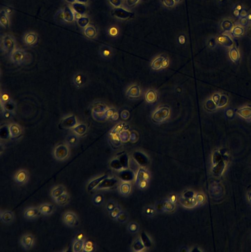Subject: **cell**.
<instances>
[{"mask_svg": "<svg viewBox=\"0 0 251 252\" xmlns=\"http://www.w3.org/2000/svg\"><path fill=\"white\" fill-rule=\"evenodd\" d=\"M70 147L65 144H58L54 148L53 155L56 160L63 161L67 160L70 156Z\"/></svg>", "mask_w": 251, "mask_h": 252, "instance_id": "6da1fadb", "label": "cell"}, {"mask_svg": "<svg viewBox=\"0 0 251 252\" xmlns=\"http://www.w3.org/2000/svg\"><path fill=\"white\" fill-rule=\"evenodd\" d=\"M28 57L27 52L21 49H15L10 54L11 61L17 65L25 64L27 61Z\"/></svg>", "mask_w": 251, "mask_h": 252, "instance_id": "7a4b0ae2", "label": "cell"}, {"mask_svg": "<svg viewBox=\"0 0 251 252\" xmlns=\"http://www.w3.org/2000/svg\"><path fill=\"white\" fill-rule=\"evenodd\" d=\"M20 245L23 249L25 251H30L35 246L36 239L35 236L30 233L24 234L20 238Z\"/></svg>", "mask_w": 251, "mask_h": 252, "instance_id": "3957f363", "label": "cell"}, {"mask_svg": "<svg viewBox=\"0 0 251 252\" xmlns=\"http://www.w3.org/2000/svg\"><path fill=\"white\" fill-rule=\"evenodd\" d=\"M62 221L69 228H74L79 224V218L76 213L72 211L64 212L62 216Z\"/></svg>", "mask_w": 251, "mask_h": 252, "instance_id": "277c9868", "label": "cell"}, {"mask_svg": "<svg viewBox=\"0 0 251 252\" xmlns=\"http://www.w3.org/2000/svg\"><path fill=\"white\" fill-rule=\"evenodd\" d=\"M72 82L78 89H82L88 84V76L82 72H75L72 76Z\"/></svg>", "mask_w": 251, "mask_h": 252, "instance_id": "5b68a950", "label": "cell"}, {"mask_svg": "<svg viewBox=\"0 0 251 252\" xmlns=\"http://www.w3.org/2000/svg\"><path fill=\"white\" fill-rule=\"evenodd\" d=\"M2 48L5 52L11 54L15 49V41L11 35H7L2 40Z\"/></svg>", "mask_w": 251, "mask_h": 252, "instance_id": "8992f818", "label": "cell"}, {"mask_svg": "<svg viewBox=\"0 0 251 252\" xmlns=\"http://www.w3.org/2000/svg\"><path fill=\"white\" fill-rule=\"evenodd\" d=\"M29 179V172L25 169L18 170L14 176L15 182L19 186L25 185L28 183Z\"/></svg>", "mask_w": 251, "mask_h": 252, "instance_id": "52a82bcc", "label": "cell"}, {"mask_svg": "<svg viewBox=\"0 0 251 252\" xmlns=\"http://www.w3.org/2000/svg\"><path fill=\"white\" fill-rule=\"evenodd\" d=\"M41 215L39 207H28L23 212L24 218L28 220H35L39 217Z\"/></svg>", "mask_w": 251, "mask_h": 252, "instance_id": "ba28073f", "label": "cell"}, {"mask_svg": "<svg viewBox=\"0 0 251 252\" xmlns=\"http://www.w3.org/2000/svg\"><path fill=\"white\" fill-rule=\"evenodd\" d=\"M15 216L12 211L9 210H1L0 212V220L2 223L6 225L11 224L14 221Z\"/></svg>", "mask_w": 251, "mask_h": 252, "instance_id": "9c48e42d", "label": "cell"}, {"mask_svg": "<svg viewBox=\"0 0 251 252\" xmlns=\"http://www.w3.org/2000/svg\"><path fill=\"white\" fill-rule=\"evenodd\" d=\"M99 53L101 57L106 60H110L114 56V50L111 47L106 45L101 46Z\"/></svg>", "mask_w": 251, "mask_h": 252, "instance_id": "30bf717a", "label": "cell"}, {"mask_svg": "<svg viewBox=\"0 0 251 252\" xmlns=\"http://www.w3.org/2000/svg\"><path fill=\"white\" fill-rule=\"evenodd\" d=\"M118 182V180L115 178L107 177L100 183L96 190L106 189L114 187Z\"/></svg>", "mask_w": 251, "mask_h": 252, "instance_id": "8fae6325", "label": "cell"}, {"mask_svg": "<svg viewBox=\"0 0 251 252\" xmlns=\"http://www.w3.org/2000/svg\"><path fill=\"white\" fill-rule=\"evenodd\" d=\"M77 125V119L74 115L65 118L61 123V125L64 129L74 128Z\"/></svg>", "mask_w": 251, "mask_h": 252, "instance_id": "7c38bea8", "label": "cell"}, {"mask_svg": "<svg viewBox=\"0 0 251 252\" xmlns=\"http://www.w3.org/2000/svg\"><path fill=\"white\" fill-rule=\"evenodd\" d=\"M107 177V175H102L101 176H99L97 177L94 178L93 179L90 180L88 182L86 186V190L89 192H91L96 189V187L99 185L100 183L104 179Z\"/></svg>", "mask_w": 251, "mask_h": 252, "instance_id": "4fadbf2b", "label": "cell"}, {"mask_svg": "<svg viewBox=\"0 0 251 252\" xmlns=\"http://www.w3.org/2000/svg\"><path fill=\"white\" fill-rule=\"evenodd\" d=\"M38 207L41 215L44 216H49L52 215L55 210L54 206L50 203H42Z\"/></svg>", "mask_w": 251, "mask_h": 252, "instance_id": "5bb4252c", "label": "cell"}, {"mask_svg": "<svg viewBox=\"0 0 251 252\" xmlns=\"http://www.w3.org/2000/svg\"><path fill=\"white\" fill-rule=\"evenodd\" d=\"M79 141L80 136L75 133H70L65 138V143L71 147H74L78 145Z\"/></svg>", "mask_w": 251, "mask_h": 252, "instance_id": "9a60e30c", "label": "cell"}, {"mask_svg": "<svg viewBox=\"0 0 251 252\" xmlns=\"http://www.w3.org/2000/svg\"><path fill=\"white\" fill-rule=\"evenodd\" d=\"M67 192V189L63 185H58L55 186L51 189L50 192L51 197L55 199L58 196L63 195V193Z\"/></svg>", "mask_w": 251, "mask_h": 252, "instance_id": "2e32d148", "label": "cell"}, {"mask_svg": "<svg viewBox=\"0 0 251 252\" xmlns=\"http://www.w3.org/2000/svg\"><path fill=\"white\" fill-rule=\"evenodd\" d=\"M10 136L12 139L18 138L22 133V129L20 126L17 124H11L9 127Z\"/></svg>", "mask_w": 251, "mask_h": 252, "instance_id": "e0dca14e", "label": "cell"}, {"mask_svg": "<svg viewBox=\"0 0 251 252\" xmlns=\"http://www.w3.org/2000/svg\"><path fill=\"white\" fill-rule=\"evenodd\" d=\"M56 203L58 206H66L69 203L71 200V196L67 192L63 193V195L58 196L57 198L54 199Z\"/></svg>", "mask_w": 251, "mask_h": 252, "instance_id": "ac0fdd59", "label": "cell"}, {"mask_svg": "<svg viewBox=\"0 0 251 252\" xmlns=\"http://www.w3.org/2000/svg\"><path fill=\"white\" fill-rule=\"evenodd\" d=\"M85 239H75L72 245V251L74 252H82Z\"/></svg>", "mask_w": 251, "mask_h": 252, "instance_id": "d6986e66", "label": "cell"}, {"mask_svg": "<svg viewBox=\"0 0 251 252\" xmlns=\"http://www.w3.org/2000/svg\"><path fill=\"white\" fill-rule=\"evenodd\" d=\"M63 17L64 20L67 22H71L73 21L74 19V15L71 9L69 7L67 6L65 7L63 12Z\"/></svg>", "mask_w": 251, "mask_h": 252, "instance_id": "ffe728a7", "label": "cell"}, {"mask_svg": "<svg viewBox=\"0 0 251 252\" xmlns=\"http://www.w3.org/2000/svg\"><path fill=\"white\" fill-rule=\"evenodd\" d=\"M1 107L2 109L9 111L12 113H14L16 109V104L12 100L7 103H5L4 104H1Z\"/></svg>", "mask_w": 251, "mask_h": 252, "instance_id": "44dd1931", "label": "cell"}, {"mask_svg": "<svg viewBox=\"0 0 251 252\" xmlns=\"http://www.w3.org/2000/svg\"><path fill=\"white\" fill-rule=\"evenodd\" d=\"M73 131L74 133L78 135L79 136H83L86 133L87 127L85 124H77L73 128Z\"/></svg>", "mask_w": 251, "mask_h": 252, "instance_id": "7402d4cb", "label": "cell"}, {"mask_svg": "<svg viewBox=\"0 0 251 252\" xmlns=\"http://www.w3.org/2000/svg\"><path fill=\"white\" fill-rule=\"evenodd\" d=\"M120 177L124 181H129L133 180L134 178V174L131 171L129 170H125L122 171L119 175Z\"/></svg>", "mask_w": 251, "mask_h": 252, "instance_id": "603a6c76", "label": "cell"}, {"mask_svg": "<svg viewBox=\"0 0 251 252\" xmlns=\"http://www.w3.org/2000/svg\"><path fill=\"white\" fill-rule=\"evenodd\" d=\"M72 8L74 11L80 15H84L86 12V5L82 3H73Z\"/></svg>", "mask_w": 251, "mask_h": 252, "instance_id": "cb8c5ba5", "label": "cell"}, {"mask_svg": "<svg viewBox=\"0 0 251 252\" xmlns=\"http://www.w3.org/2000/svg\"><path fill=\"white\" fill-rule=\"evenodd\" d=\"M164 58L165 57L163 56H159L154 59L152 62V68L155 70H158L162 68V63Z\"/></svg>", "mask_w": 251, "mask_h": 252, "instance_id": "d4e9b609", "label": "cell"}, {"mask_svg": "<svg viewBox=\"0 0 251 252\" xmlns=\"http://www.w3.org/2000/svg\"><path fill=\"white\" fill-rule=\"evenodd\" d=\"M37 39V36L35 33H29L26 36L24 40L27 45L32 46L35 44Z\"/></svg>", "mask_w": 251, "mask_h": 252, "instance_id": "484cf974", "label": "cell"}, {"mask_svg": "<svg viewBox=\"0 0 251 252\" xmlns=\"http://www.w3.org/2000/svg\"><path fill=\"white\" fill-rule=\"evenodd\" d=\"M149 176L148 174L143 169H141L140 171H139L138 175H137V178H136V181L137 182L139 183H145L146 184V181L145 180L148 179Z\"/></svg>", "mask_w": 251, "mask_h": 252, "instance_id": "4316f807", "label": "cell"}, {"mask_svg": "<svg viewBox=\"0 0 251 252\" xmlns=\"http://www.w3.org/2000/svg\"><path fill=\"white\" fill-rule=\"evenodd\" d=\"M157 99V95L155 92L152 90H149L146 94V99L148 103H152L155 101Z\"/></svg>", "mask_w": 251, "mask_h": 252, "instance_id": "83f0119b", "label": "cell"}, {"mask_svg": "<svg viewBox=\"0 0 251 252\" xmlns=\"http://www.w3.org/2000/svg\"><path fill=\"white\" fill-rule=\"evenodd\" d=\"M95 245L93 242L89 240H85L82 252H91L94 251Z\"/></svg>", "mask_w": 251, "mask_h": 252, "instance_id": "f1b7e54d", "label": "cell"}, {"mask_svg": "<svg viewBox=\"0 0 251 252\" xmlns=\"http://www.w3.org/2000/svg\"><path fill=\"white\" fill-rule=\"evenodd\" d=\"M103 196L100 193L96 194L92 198V202L94 204V206H101L103 202Z\"/></svg>", "mask_w": 251, "mask_h": 252, "instance_id": "f546056e", "label": "cell"}, {"mask_svg": "<svg viewBox=\"0 0 251 252\" xmlns=\"http://www.w3.org/2000/svg\"><path fill=\"white\" fill-rule=\"evenodd\" d=\"M134 159L139 163V164L141 165H145L148 163V159L142 154L135 153Z\"/></svg>", "mask_w": 251, "mask_h": 252, "instance_id": "4dcf8cb0", "label": "cell"}, {"mask_svg": "<svg viewBox=\"0 0 251 252\" xmlns=\"http://www.w3.org/2000/svg\"><path fill=\"white\" fill-rule=\"evenodd\" d=\"M0 21L2 25L6 28H8L9 26L8 18L7 16V13L5 11H2L1 12V16H0Z\"/></svg>", "mask_w": 251, "mask_h": 252, "instance_id": "1f68e13d", "label": "cell"}, {"mask_svg": "<svg viewBox=\"0 0 251 252\" xmlns=\"http://www.w3.org/2000/svg\"><path fill=\"white\" fill-rule=\"evenodd\" d=\"M238 113L240 115L246 118H249L251 117V108L250 107H246L243 108L237 111Z\"/></svg>", "mask_w": 251, "mask_h": 252, "instance_id": "d6a6232c", "label": "cell"}, {"mask_svg": "<svg viewBox=\"0 0 251 252\" xmlns=\"http://www.w3.org/2000/svg\"><path fill=\"white\" fill-rule=\"evenodd\" d=\"M85 34L87 37L93 39L96 36V31L93 27L89 26L86 27L85 30Z\"/></svg>", "mask_w": 251, "mask_h": 252, "instance_id": "836d02e7", "label": "cell"}, {"mask_svg": "<svg viewBox=\"0 0 251 252\" xmlns=\"http://www.w3.org/2000/svg\"><path fill=\"white\" fill-rule=\"evenodd\" d=\"M0 99H1V104H4L5 103H7L11 100L9 94L7 92H2L1 93Z\"/></svg>", "mask_w": 251, "mask_h": 252, "instance_id": "e575fe53", "label": "cell"}, {"mask_svg": "<svg viewBox=\"0 0 251 252\" xmlns=\"http://www.w3.org/2000/svg\"><path fill=\"white\" fill-rule=\"evenodd\" d=\"M106 110V108H105V107L101 104H96L93 107V112L94 113H102L103 112H105Z\"/></svg>", "mask_w": 251, "mask_h": 252, "instance_id": "d590c367", "label": "cell"}, {"mask_svg": "<svg viewBox=\"0 0 251 252\" xmlns=\"http://www.w3.org/2000/svg\"><path fill=\"white\" fill-rule=\"evenodd\" d=\"M89 23V19L85 17H81L78 20V23L80 27L85 28Z\"/></svg>", "mask_w": 251, "mask_h": 252, "instance_id": "8d00e7d4", "label": "cell"}, {"mask_svg": "<svg viewBox=\"0 0 251 252\" xmlns=\"http://www.w3.org/2000/svg\"><path fill=\"white\" fill-rule=\"evenodd\" d=\"M141 238H142V240L143 245L146 247H149L150 246L151 242H150V240L148 238V236L145 233H142V235H141Z\"/></svg>", "mask_w": 251, "mask_h": 252, "instance_id": "74e56055", "label": "cell"}, {"mask_svg": "<svg viewBox=\"0 0 251 252\" xmlns=\"http://www.w3.org/2000/svg\"><path fill=\"white\" fill-rule=\"evenodd\" d=\"M224 163L223 162H220V163H218L217 165H216L214 168V171H215V173H216L217 174H220L222 172V171L224 170Z\"/></svg>", "mask_w": 251, "mask_h": 252, "instance_id": "f35d334b", "label": "cell"}, {"mask_svg": "<svg viewBox=\"0 0 251 252\" xmlns=\"http://www.w3.org/2000/svg\"><path fill=\"white\" fill-rule=\"evenodd\" d=\"M111 166L113 167V168H114L115 169H116V170L121 169V167H122L120 160H113L111 162Z\"/></svg>", "mask_w": 251, "mask_h": 252, "instance_id": "ab89813d", "label": "cell"}, {"mask_svg": "<svg viewBox=\"0 0 251 252\" xmlns=\"http://www.w3.org/2000/svg\"><path fill=\"white\" fill-rule=\"evenodd\" d=\"M121 192L124 194L128 193L130 191V186L129 185L127 184H122V186L121 187Z\"/></svg>", "mask_w": 251, "mask_h": 252, "instance_id": "60d3db41", "label": "cell"}, {"mask_svg": "<svg viewBox=\"0 0 251 252\" xmlns=\"http://www.w3.org/2000/svg\"><path fill=\"white\" fill-rule=\"evenodd\" d=\"M120 160V162L121 163L122 167H127L128 166V157L126 155H122L121 157V159Z\"/></svg>", "mask_w": 251, "mask_h": 252, "instance_id": "b9f144b4", "label": "cell"}, {"mask_svg": "<svg viewBox=\"0 0 251 252\" xmlns=\"http://www.w3.org/2000/svg\"><path fill=\"white\" fill-rule=\"evenodd\" d=\"M109 33L111 36H117L118 34V29L116 27H111L109 29Z\"/></svg>", "mask_w": 251, "mask_h": 252, "instance_id": "7bdbcfd3", "label": "cell"}, {"mask_svg": "<svg viewBox=\"0 0 251 252\" xmlns=\"http://www.w3.org/2000/svg\"><path fill=\"white\" fill-rule=\"evenodd\" d=\"M143 243H141L140 241H137L136 242L135 244H134V249L136 251H140V250L142 249L143 248Z\"/></svg>", "mask_w": 251, "mask_h": 252, "instance_id": "ee69618b", "label": "cell"}, {"mask_svg": "<svg viewBox=\"0 0 251 252\" xmlns=\"http://www.w3.org/2000/svg\"><path fill=\"white\" fill-rule=\"evenodd\" d=\"M3 115L5 119H9L11 117L12 114L14 113L10 112L9 111L5 110H3Z\"/></svg>", "mask_w": 251, "mask_h": 252, "instance_id": "f6af8a7d", "label": "cell"}, {"mask_svg": "<svg viewBox=\"0 0 251 252\" xmlns=\"http://www.w3.org/2000/svg\"><path fill=\"white\" fill-rule=\"evenodd\" d=\"M106 209L108 211L111 212L113 210L115 209L114 204L113 202H110L108 203L106 206Z\"/></svg>", "mask_w": 251, "mask_h": 252, "instance_id": "bcb514c9", "label": "cell"}, {"mask_svg": "<svg viewBox=\"0 0 251 252\" xmlns=\"http://www.w3.org/2000/svg\"><path fill=\"white\" fill-rule=\"evenodd\" d=\"M169 60L167 57L164 58L162 65V68H166L169 65Z\"/></svg>", "mask_w": 251, "mask_h": 252, "instance_id": "7dc6e473", "label": "cell"}, {"mask_svg": "<svg viewBox=\"0 0 251 252\" xmlns=\"http://www.w3.org/2000/svg\"><path fill=\"white\" fill-rule=\"evenodd\" d=\"M113 111L112 110H107L104 112L105 117L108 118L112 117V116H113Z\"/></svg>", "mask_w": 251, "mask_h": 252, "instance_id": "c3c4849f", "label": "cell"}, {"mask_svg": "<svg viewBox=\"0 0 251 252\" xmlns=\"http://www.w3.org/2000/svg\"><path fill=\"white\" fill-rule=\"evenodd\" d=\"M83 234H78L77 235V237H76V239H84L83 238Z\"/></svg>", "mask_w": 251, "mask_h": 252, "instance_id": "681fc988", "label": "cell"}, {"mask_svg": "<svg viewBox=\"0 0 251 252\" xmlns=\"http://www.w3.org/2000/svg\"><path fill=\"white\" fill-rule=\"evenodd\" d=\"M77 1L79 3H82V4H86L88 1V0H77Z\"/></svg>", "mask_w": 251, "mask_h": 252, "instance_id": "f907efd6", "label": "cell"}, {"mask_svg": "<svg viewBox=\"0 0 251 252\" xmlns=\"http://www.w3.org/2000/svg\"><path fill=\"white\" fill-rule=\"evenodd\" d=\"M65 1L69 3H73L74 2L75 0H65Z\"/></svg>", "mask_w": 251, "mask_h": 252, "instance_id": "816d5d0a", "label": "cell"}, {"mask_svg": "<svg viewBox=\"0 0 251 252\" xmlns=\"http://www.w3.org/2000/svg\"><path fill=\"white\" fill-rule=\"evenodd\" d=\"M249 199H250V202L251 203V193H250V195H249Z\"/></svg>", "mask_w": 251, "mask_h": 252, "instance_id": "f5cc1de1", "label": "cell"}]
</instances>
